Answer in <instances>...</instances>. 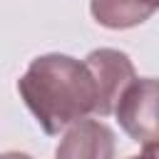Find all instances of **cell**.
Listing matches in <instances>:
<instances>
[{"label": "cell", "instance_id": "obj_1", "mask_svg": "<svg viewBox=\"0 0 159 159\" xmlns=\"http://www.w3.org/2000/svg\"><path fill=\"white\" fill-rule=\"evenodd\" d=\"M17 92L45 134L55 137L72 122L94 114L97 92L84 60L70 55H42L17 80Z\"/></svg>", "mask_w": 159, "mask_h": 159}, {"label": "cell", "instance_id": "obj_2", "mask_svg": "<svg viewBox=\"0 0 159 159\" xmlns=\"http://www.w3.org/2000/svg\"><path fill=\"white\" fill-rule=\"evenodd\" d=\"M112 114L139 144H157V80L134 77L119 94Z\"/></svg>", "mask_w": 159, "mask_h": 159}, {"label": "cell", "instance_id": "obj_3", "mask_svg": "<svg viewBox=\"0 0 159 159\" xmlns=\"http://www.w3.org/2000/svg\"><path fill=\"white\" fill-rule=\"evenodd\" d=\"M84 65H87V70H89V75L94 80V92H97L94 114L97 117H107V114H112L122 89L137 77L134 75V65L124 52L112 50V47L92 50L84 57Z\"/></svg>", "mask_w": 159, "mask_h": 159}, {"label": "cell", "instance_id": "obj_4", "mask_svg": "<svg viewBox=\"0 0 159 159\" xmlns=\"http://www.w3.org/2000/svg\"><path fill=\"white\" fill-rule=\"evenodd\" d=\"M55 159H114V132L99 119H77L65 129Z\"/></svg>", "mask_w": 159, "mask_h": 159}, {"label": "cell", "instance_id": "obj_5", "mask_svg": "<svg viewBox=\"0 0 159 159\" xmlns=\"http://www.w3.org/2000/svg\"><path fill=\"white\" fill-rule=\"evenodd\" d=\"M159 0H89L92 17L109 30H127L142 25L154 15Z\"/></svg>", "mask_w": 159, "mask_h": 159}, {"label": "cell", "instance_id": "obj_6", "mask_svg": "<svg viewBox=\"0 0 159 159\" xmlns=\"http://www.w3.org/2000/svg\"><path fill=\"white\" fill-rule=\"evenodd\" d=\"M127 159H157V144H149V147H144L142 154H134V157H127Z\"/></svg>", "mask_w": 159, "mask_h": 159}, {"label": "cell", "instance_id": "obj_7", "mask_svg": "<svg viewBox=\"0 0 159 159\" xmlns=\"http://www.w3.org/2000/svg\"><path fill=\"white\" fill-rule=\"evenodd\" d=\"M0 159H32V157H27L22 152H5V154H0Z\"/></svg>", "mask_w": 159, "mask_h": 159}]
</instances>
